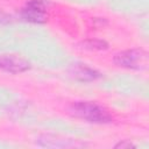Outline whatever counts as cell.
<instances>
[{"instance_id": "cell-1", "label": "cell", "mask_w": 149, "mask_h": 149, "mask_svg": "<svg viewBox=\"0 0 149 149\" xmlns=\"http://www.w3.org/2000/svg\"><path fill=\"white\" fill-rule=\"evenodd\" d=\"M73 115L92 123H107L112 121L109 112L93 101H77L70 107Z\"/></svg>"}, {"instance_id": "cell-2", "label": "cell", "mask_w": 149, "mask_h": 149, "mask_svg": "<svg viewBox=\"0 0 149 149\" xmlns=\"http://www.w3.org/2000/svg\"><path fill=\"white\" fill-rule=\"evenodd\" d=\"M148 62L147 52L141 49H130L122 52H119L114 57V63L119 66L133 69V70H140L144 69Z\"/></svg>"}, {"instance_id": "cell-3", "label": "cell", "mask_w": 149, "mask_h": 149, "mask_svg": "<svg viewBox=\"0 0 149 149\" xmlns=\"http://www.w3.org/2000/svg\"><path fill=\"white\" fill-rule=\"evenodd\" d=\"M47 7L48 2L45 0H29L22 9L21 15L29 22L41 23L47 19Z\"/></svg>"}, {"instance_id": "cell-4", "label": "cell", "mask_w": 149, "mask_h": 149, "mask_svg": "<svg viewBox=\"0 0 149 149\" xmlns=\"http://www.w3.org/2000/svg\"><path fill=\"white\" fill-rule=\"evenodd\" d=\"M30 68L29 62L16 55H0V70L10 72V73H20L24 72Z\"/></svg>"}, {"instance_id": "cell-5", "label": "cell", "mask_w": 149, "mask_h": 149, "mask_svg": "<svg viewBox=\"0 0 149 149\" xmlns=\"http://www.w3.org/2000/svg\"><path fill=\"white\" fill-rule=\"evenodd\" d=\"M38 146L48 147V148H71V147H83L84 143H80L74 140L59 139L58 136L52 135H43L40 140H37Z\"/></svg>"}, {"instance_id": "cell-6", "label": "cell", "mask_w": 149, "mask_h": 149, "mask_svg": "<svg viewBox=\"0 0 149 149\" xmlns=\"http://www.w3.org/2000/svg\"><path fill=\"white\" fill-rule=\"evenodd\" d=\"M73 76L79 79V80H83V81H90V80H94L97 78L100 77V73L88 66H85V65H77L73 68V71H72Z\"/></svg>"}, {"instance_id": "cell-7", "label": "cell", "mask_w": 149, "mask_h": 149, "mask_svg": "<svg viewBox=\"0 0 149 149\" xmlns=\"http://www.w3.org/2000/svg\"><path fill=\"white\" fill-rule=\"evenodd\" d=\"M83 44L85 45L86 49H91V50H102L107 48V43L100 40H88L85 41Z\"/></svg>"}, {"instance_id": "cell-8", "label": "cell", "mask_w": 149, "mask_h": 149, "mask_svg": "<svg viewBox=\"0 0 149 149\" xmlns=\"http://www.w3.org/2000/svg\"><path fill=\"white\" fill-rule=\"evenodd\" d=\"M132 147H135L130 141H128V140H125V141H121V142H119V143H116L115 144V148H132Z\"/></svg>"}]
</instances>
